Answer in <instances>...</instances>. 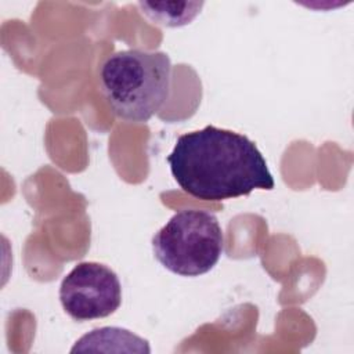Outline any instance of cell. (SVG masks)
I'll return each instance as SVG.
<instances>
[{"mask_svg": "<svg viewBox=\"0 0 354 354\" xmlns=\"http://www.w3.org/2000/svg\"><path fill=\"white\" fill-rule=\"evenodd\" d=\"M180 188L202 201H225L275 183L257 145L246 136L216 126L181 134L167 156Z\"/></svg>", "mask_w": 354, "mask_h": 354, "instance_id": "1", "label": "cell"}, {"mask_svg": "<svg viewBox=\"0 0 354 354\" xmlns=\"http://www.w3.org/2000/svg\"><path fill=\"white\" fill-rule=\"evenodd\" d=\"M171 61L163 51L129 48L105 58L100 69L101 91L112 112L133 123L148 122L167 101Z\"/></svg>", "mask_w": 354, "mask_h": 354, "instance_id": "2", "label": "cell"}, {"mask_svg": "<svg viewBox=\"0 0 354 354\" xmlns=\"http://www.w3.org/2000/svg\"><path fill=\"white\" fill-rule=\"evenodd\" d=\"M224 236L217 217L206 210L183 209L152 236L155 259L181 277L209 272L220 260Z\"/></svg>", "mask_w": 354, "mask_h": 354, "instance_id": "3", "label": "cell"}, {"mask_svg": "<svg viewBox=\"0 0 354 354\" xmlns=\"http://www.w3.org/2000/svg\"><path fill=\"white\" fill-rule=\"evenodd\" d=\"M59 300L65 313L75 321L105 318L122 304L120 281L108 266L83 261L64 277Z\"/></svg>", "mask_w": 354, "mask_h": 354, "instance_id": "4", "label": "cell"}, {"mask_svg": "<svg viewBox=\"0 0 354 354\" xmlns=\"http://www.w3.org/2000/svg\"><path fill=\"white\" fill-rule=\"evenodd\" d=\"M76 351H127V353H149L148 342L133 332L116 328L104 326L93 329L83 335L71 350Z\"/></svg>", "mask_w": 354, "mask_h": 354, "instance_id": "5", "label": "cell"}, {"mask_svg": "<svg viewBox=\"0 0 354 354\" xmlns=\"http://www.w3.org/2000/svg\"><path fill=\"white\" fill-rule=\"evenodd\" d=\"M141 12L153 24L176 28L189 24L203 7V3H138Z\"/></svg>", "mask_w": 354, "mask_h": 354, "instance_id": "6", "label": "cell"}]
</instances>
